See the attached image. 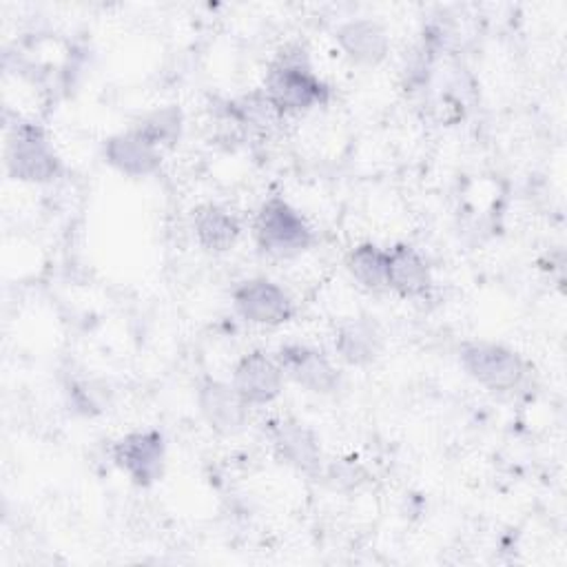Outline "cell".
Returning <instances> with one entry per match:
<instances>
[{
    "mask_svg": "<svg viewBox=\"0 0 567 567\" xmlns=\"http://www.w3.org/2000/svg\"><path fill=\"white\" fill-rule=\"evenodd\" d=\"M264 93L279 113H299L326 100L328 89L315 75L303 49H284L266 71Z\"/></svg>",
    "mask_w": 567,
    "mask_h": 567,
    "instance_id": "6da1fadb",
    "label": "cell"
},
{
    "mask_svg": "<svg viewBox=\"0 0 567 567\" xmlns=\"http://www.w3.org/2000/svg\"><path fill=\"white\" fill-rule=\"evenodd\" d=\"M255 237L264 252L288 259L303 252L312 241V230L286 199L270 197L261 204L255 219Z\"/></svg>",
    "mask_w": 567,
    "mask_h": 567,
    "instance_id": "7a4b0ae2",
    "label": "cell"
},
{
    "mask_svg": "<svg viewBox=\"0 0 567 567\" xmlns=\"http://www.w3.org/2000/svg\"><path fill=\"white\" fill-rule=\"evenodd\" d=\"M7 171L20 182H51L60 171V159L35 124H16L7 137Z\"/></svg>",
    "mask_w": 567,
    "mask_h": 567,
    "instance_id": "3957f363",
    "label": "cell"
},
{
    "mask_svg": "<svg viewBox=\"0 0 567 567\" xmlns=\"http://www.w3.org/2000/svg\"><path fill=\"white\" fill-rule=\"evenodd\" d=\"M461 365L474 381L496 392L518 388L527 372L518 352L492 341L465 343L461 348Z\"/></svg>",
    "mask_w": 567,
    "mask_h": 567,
    "instance_id": "277c9868",
    "label": "cell"
},
{
    "mask_svg": "<svg viewBox=\"0 0 567 567\" xmlns=\"http://www.w3.org/2000/svg\"><path fill=\"white\" fill-rule=\"evenodd\" d=\"M166 443L157 430L128 432L113 445L115 465L140 487L159 481L164 472Z\"/></svg>",
    "mask_w": 567,
    "mask_h": 567,
    "instance_id": "5b68a950",
    "label": "cell"
},
{
    "mask_svg": "<svg viewBox=\"0 0 567 567\" xmlns=\"http://www.w3.org/2000/svg\"><path fill=\"white\" fill-rule=\"evenodd\" d=\"M233 306L246 321L259 326L286 323L295 312L290 295L266 277L241 281L233 292Z\"/></svg>",
    "mask_w": 567,
    "mask_h": 567,
    "instance_id": "8992f818",
    "label": "cell"
},
{
    "mask_svg": "<svg viewBox=\"0 0 567 567\" xmlns=\"http://www.w3.org/2000/svg\"><path fill=\"white\" fill-rule=\"evenodd\" d=\"M277 363L284 370V377H290L295 383L303 385L310 392L328 394L339 385V372L330 359L310 346L288 343L277 350Z\"/></svg>",
    "mask_w": 567,
    "mask_h": 567,
    "instance_id": "52a82bcc",
    "label": "cell"
},
{
    "mask_svg": "<svg viewBox=\"0 0 567 567\" xmlns=\"http://www.w3.org/2000/svg\"><path fill=\"white\" fill-rule=\"evenodd\" d=\"M197 405L204 421L219 434H235L248 421V403L239 396L233 383L204 379L197 390Z\"/></svg>",
    "mask_w": 567,
    "mask_h": 567,
    "instance_id": "ba28073f",
    "label": "cell"
},
{
    "mask_svg": "<svg viewBox=\"0 0 567 567\" xmlns=\"http://www.w3.org/2000/svg\"><path fill=\"white\" fill-rule=\"evenodd\" d=\"M230 383L248 405H261L279 396L284 388V370L277 359H270L264 352H250L237 361Z\"/></svg>",
    "mask_w": 567,
    "mask_h": 567,
    "instance_id": "9c48e42d",
    "label": "cell"
},
{
    "mask_svg": "<svg viewBox=\"0 0 567 567\" xmlns=\"http://www.w3.org/2000/svg\"><path fill=\"white\" fill-rule=\"evenodd\" d=\"M104 159L124 175L142 177L159 168L162 155L148 137H144L137 128H128L111 135L104 142Z\"/></svg>",
    "mask_w": 567,
    "mask_h": 567,
    "instance_id": "30bf717a",
    "label": "cell"
},
{
    "mask_svg": "<svg viewBox=\"0 0 567 567\" xmlns=\"http://www.w3.org/2000/svg\"><path fill=\"white\" fill-rule=\"evenodd\" d=\"M270 441L281 461L301 470L317 472L321 465V450L317 436L295 419H277L270 423Z\"/></svg>",
    "mask_w": 567,
    "mask_h": 567,
    "instance_id": "8fae6325",
    "label": "cell"
},
{
    "mask_svg": "<svg viewBox=\"0 0 567 567\" xmlns=\"http://www.w3.org/2000/svg\"><path fill=\"white\" fill-rule=\"evenodd\" d=\"M334 40L359 64H379L390 49L388 31L372 18H352L337 27Z\"/></svg>",
    "mask_w": 567,
    "mask_h": 567,
    "instance_id": "7c38bea8",
    "label": "cell"
},
{
    "mask_svg": "<svg viewBox=\"0 0 567 567\" xmlns=\"http://www.w3.org/2000/svg\"><path fill=\"white\" fill-rule=\"evenodd\" d=\"M388 288L401 297H423L432 288V275L425 259L408 244L388 250Z\"/></svg>",
    "mask_w": 567,
    "mask_h": 567,
    "instance_id": "4fadbf2b",
    "label": "cell"
},
{
    "mask_svg": "<svg viewBox=\"0 0 567 567\" xmlns=\"http://www.w3.org/2000/svg\"><path fill=\"white\" fill-rule=\"evenodd\" d=\"M334 348L339 357L352 365L372 363L383 348L381 328L370 317L350 319L339 326L334 337Z\"/></svg>",
    "mask_w": 567,
    "mask_h": 567,
    "instance_id": "5bb4252c",
    "label": "cell"
},
{
    "mask_svg": "<svg viewBox=\"0 0 567 567\" xmlns=\"http://www.w3.org/2000/svg\"><path fill=\"white\" fill-rule=\"evenodd\" d=\"M193 230L197 241L213 252H224L239 237V221L217 204H202L193 210Z\"/></svg>",
    "mask_w": 567,
    "mask_h": 567,
    "instance_id": "9a60e30c",
    "label": "cell"
},
{
    "mask_svg": "<svg viewBox=\"0 0 567 567\" xmlns=\"http://www.w3.org/2000/svg\"><path fill=\"white\" fill-rule=\"evenodd\" d=\"M346 268L352 279L372 292L388 288V250L379 248L372 241L359 244L348 252Z\"/></svg>",
    "mask_w": 567,
    "mask_h": 567,
    "instance_id": "2e32d148",
    "label": "cell"
},
{
    "mask_svg": "<svg viewBox=\"0 0 567 567\" xmlns=\"http://www.w3.org/2000/svg\"><path fill=\"white\" fill-rule=\"evenodd\" d=\"M135 128L157 148L173 146L182 135V111L177 106H162L146 115Z\"/></svg>",
    "mask_w": 567,
    "mask_h": 567,
    "instance_id": "e0dca14e",
    "label": "cell"
},
{
    "mask_svg": "<svg viewBox=\"0 0 567 567\" xmlns=\"http://www.w3.org/2000/svg\"><path fill=\"white\" fill-rule=\"evenodd\" d=\"M230 106H233L237 122L252 126V128H268L270 124H275L277 115H281L272 106V102L266 97L264 91H252V93L239 97L237 102H233Z\"/></svg>",
    "mask_w": 567,
    "mask_h": 567,
    "instance_id": "ac0fdd59",
    "label": "cell"
}]
</instances>
